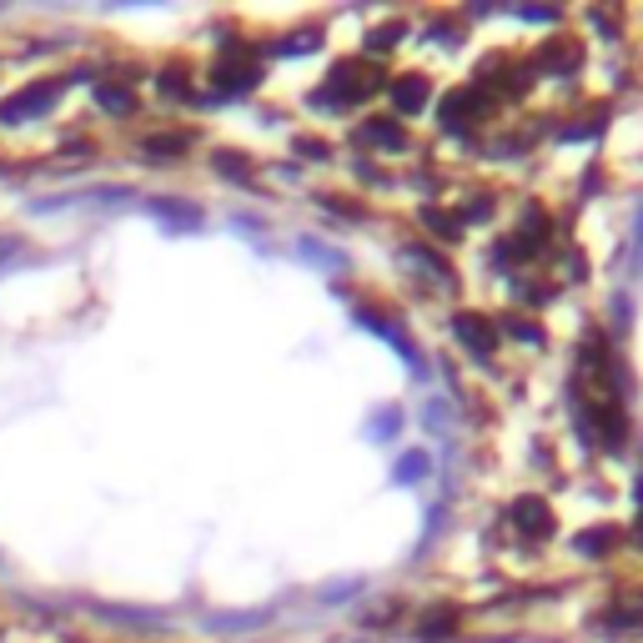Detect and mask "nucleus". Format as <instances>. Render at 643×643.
Returning <instances> with one entry per match:
<instances>
[{
  "label": "nucleus",
  "instance_id": "20e7f679",
  "mask_svg": "<svg viewBox=\"0 0 643 643\" xmlns=\"http://www.w3.org/2000/svg\"><path fill=\"white\" fill-rule=\"evenodd\" d=\"M368 142L387 146V151H403V146H407V136L397 132V121H368Z\"/></svg>",
  "mask_w": 643,
  "mask_h": 643
},
{
  "label": "nucleus",
  "instance_id": "39448f33",
  "mask_svg": "<svg viewBox=\"0 0 643 643\" xmlns=\"http://www.w3.org/2000/svg\"><path fill=\"white\" fill-rule=\"evenodd\" d=\"M422 101H428V95H422V81H417V76L397 81V106H403V111H417Z\"/></svg>",
  "mask_w": 643,
  "mask_h": 643
},
{
  "label": "nucleus",
  "instance_id": "7ed1b4c3",
  "mask_svg": "<svg viewBox=\"0 0 643 643\" xmlns=\"http://www.w3.org/2000/svg\"><path fill=\"white\" fill-rule=\"evenodd\" d=\"M458 337L473 347L477 358H488V352H493V332H488V322H483V317H458Z\"/></svg>",
  "mask_w": 643,
  "mask_h": 643
},
{
  "label": "nucleus",
  "instance_id": "f03ea898",
  "mask_svg": "<svg viewBox=\"0 0 643 643\" xmlns=\"http://www.w3.org/2000/svg\"><path fill=\"white\" fill-rule=\"evenodd\" d=\"M512 523L523 528L528 538H543V533H553V512H549V503L518 498V503H512Z\"/></svg>",
  "mask_w": 643,
  "mask_h": 643
},
{
  "label": "nucleus",
  "instance_id": "f257e3e1",
  "mask_svg": "<svg viewBox=\"0 0 643 643\" xmlns=\"http://www.w3.org/2000/svg\"><path fill=\"white\" fill-rule=\"evenodd\" d=\"M56 91H60L56 81H41V86H31V91H21V95H15V101H5V106H0V121L46 116V111H50V101H56Z\"/></svg>",
  "mask_w": 643,
  "mask_h": 643
},
{
  "label": "nucleus",
  "instance_id": "0eeeda50",
  "mask_svg": "<svg viewBox=\"0 0 643 643\" xmlns=\"http://www.w3.org/2000/svg\"><path fill=\"white\" fill-rule=\"evenodd\" d=\"M417 473H428V458H422V453H413V458H403V463H397V483H407V477H417Z\"/></svg>",
  "mask_w": 643,
  "mask_h": 643
},
{
  "label": "nucleus",
  "instance_id": "423d86ee",
  "mask_svg": "<svg viewBox=\"0 0 643 643\" xmlns=\"http://www.w3.org/2000/svg\"><path fill=\"white\" fill-rule=\"evenodd\" d=\"M95 101H101L106 111H116V116H126V111H132V95L116 91V86H101V91H95Z\"/></svg>",
  "mask_w": 643,
  "mask_h": 643
},
{
  "label": "nucleus",
  "instance_id": "6e6552de",
  "mask_svg": "<svg viewBox=\"0 0 643 643\" xmlns=\"http://www.w3.org/2000/svg\"><path fill=\"white\" fill-rule=\"evenodd\" d=\"M448 629H453V613H438V619L422 623V639H442Z\"/></svg>",
  "mask_w": 643,
  "mask_h": 643
},
{
  "label": "nucleus",
  "instance_id": "1a4fd4ad",
  "mask_svg": "<svg viewBox=\"0 0 643 643\" xmlns=\"http://www.w3.org/2000/svg\"><path fill=\"white\" fill-rule=\"evenodd\" d=\"M15 257V241H0V262H11Z\"/></svg>",
  "mask_w": 643,
  "mask_h": 643
}]
</instances>
